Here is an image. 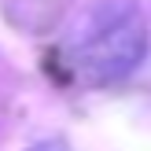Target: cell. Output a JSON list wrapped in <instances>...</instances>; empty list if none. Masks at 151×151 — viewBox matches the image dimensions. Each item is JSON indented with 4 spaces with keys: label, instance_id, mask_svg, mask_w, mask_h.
<instances>
[{
    "label": "cell",
    "instance_id": "obj_2",
    "mask_svg": "<svg viewBox=\"0 0 151 151\" xmlns=\"http://www.w3.org/2000/svg\"><path fill=\"white\" fill-rule=\"evenodd\" d=\"M29 151H66L59 140H44V144H37V147H29Z\"/></svg>",
    "mask_w": 151,
    "mask_h": 151
},
{
    "label": "cell",
    "instance_id": "obj_1",
    "mask_svg": "<svg viewBox=\"0 0 151 151\" xmlns=\"http://www.w3.org/2000/svg\"><path fill=\"white\" fill-rule=\"evenodd\" d=\"M147 55V22L140 7L125 0H103L88 7L63 48V63L81 85L125 81Z\"/></svg>",
    "mask_w": 151,
    "mask_h": 151
}]
</instances>
